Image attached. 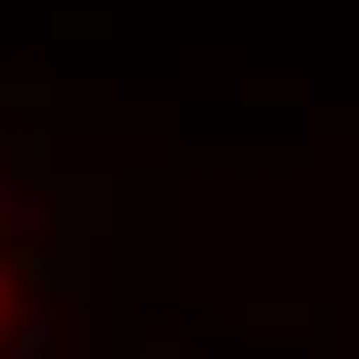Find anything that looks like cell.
Returning <instances> with one entry per match:
<instances>
[{"label": "cell", "mask_w": 359, "mask_h": 359, "mask_svg": "<svg viewBox=\"0 0 359 359\" xmlns=\"http://www.w3.org/2000/svg\"><path fill=\"white\" fill-rule=\"evenodd\" d=\"M0 359H17V278L0 262Z\"/></svg>", "instance_id": "1"}]
</instances>
